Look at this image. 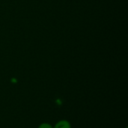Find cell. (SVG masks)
<instances>
[{
	"instance_id": "obj_2",
	"label": "cell",
	"mask_w": 128,
	"mask_h": 128,
	"mask_svg": "<svg viewBox=\"0 0 128 128\" xmlns=\"http://www.w3.org/2000/svg\"><path fill=\"white\" fill-rule=\"evenodd\" d=\"M53 128L50 124H47V123H43L41 124L39 128Z\"/></svg>"
},
{
	"instance_id": "obj_1",
	"label": "cell",
	"mask_w": 128,
	"mask_h": 128,
	"mask_svg": "<svg viewBox=\"0 0 128 128\" xmlns=\"http://www.w3.org/2000/svg\"><path fill=\"white\" fill-rule=\"evenodd\" d=\"M54 128H71V126H70V123L68 121L62 120V121L58 122L55 125Z\"/></svg>"
}]
</instances>
